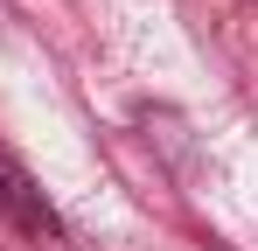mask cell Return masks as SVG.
Returning a JSON list of instances; mask_svg holds the SVG:
<instances>
[{
    "label": "cell",
    "instance_id": "6da1fadb",
    "mask_svg": "<svg viewBox=\"0 0 258 251\" xmlns=\"http://www.w3.org/2000/svg\"><path fill=\"white\" fill-rule=\"evenodd\" d=\"M0 223H7V230H21L35 251H70V230H63L56 203L35 189V174L14 161V154H0Z\"/></svg>",
    "mask_w": 258,
    "mask_h": 251
}]
</instances>
